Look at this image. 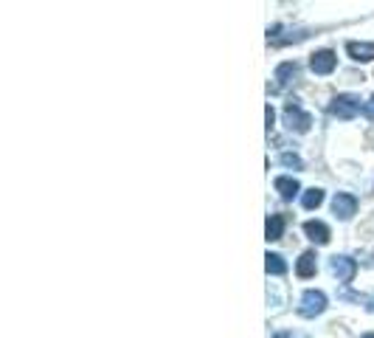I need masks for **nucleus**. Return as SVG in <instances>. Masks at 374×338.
Listing matches in <instances>:
<instances>
[{"label":"nucleus","instance_id":"nucleus-1","mask_svg":"<svg viewBox=\"0 0 374 338\" xmlns=\"http://www.w3.org/2000/svg\"><path fill=\"white\" fill-rule=\"evenodd\" d=\"M360 110H363V107H360V99H357L354 93H340V96H335L332 104H329V116H335V119H340V121L354 119Z\"/></svg>","mask_w":374,"mask_h":338},{"label":"nucleus","instance_id":"nucleus-2","mask_svg":"<svg viewBox=\"0 0 374 338\" xmlns=\"http://www.w3.org/2000/svg\"><path fill=\"white\" fill-rule=\"evenodd\" d=\"M284 127H287L290 133H307V130L312 127V116H310L307 110H301V104L293 99V102H287V107H284Z\"/></svg>","mask_w":374,"mask_h":338},{"label":"nucleus","instance_id":"nucleus-3","mask_svg":"<svg viewBox=\"0 0 374 338\" xmlns=\"http://www.w3.org/2000/svg\"><path fill=\"white\" fill-rule=\"evenodd\" d=\"M326 310V296L321 293V290H304V296H301V302H298V313L304 316V318H315V316H321Z\"/></svg>","mask_w":374,"mask_h":338},{"label":"nucleus","instance_id":"nucleus-4","mask_svg":"<svg viewBox=\"0 0 374 338\" xmlns=\"http://www.w3.org/2000/svg\"><path fill=\"white\" fill-rule=\"evenodd\" d=\"M329 271H332V276H335L338 282L346 285V282L354 279V273H357V262H354L352 257H343V254L338 257V254H335V257L329 259Z\"/></svg>","mask_w":374,"mask_h":338},{"label":"nucleus","instance_id":"nucleus-5","mask_svg":"<svg viewBox=\"0 0 374 338\" xmlns=\"http://www.w3.org/2000/svg\"><path fill=\"white\" fill-rule=\"evenodd\" d=\"M332 212H335L338 220H352L357 215V198L349 195V192H338L332 198Z\"/></svg>","mask_w":374,"mask_h":338},{"label":"nucleus","instance_id":"nucleus-6","mask_svg":"<svg viewBox=\"0 0 374 338\" xmlns=\"http://www.w3.org/2000/svg\"><path fill=\"white\" fill-rule=\"evenodd\" d=\"M335 65H338V57H335V51H329V48L315 51V54L310 57V71H312V74H318V76L332 74V71H335Z\"/></svg>","mask_w":374,"mask_h":338},{"label":"nucleus","instance_id":"nucleus-7","mask_svg":"<svg viewBox=\"0 0 374 338\" xmlns=\"http://www.w3.org/2000/svg\"><path fill=\"white\" fill-rule=\"evenodd\" d=\"M304 234H307L312 243H318V245H326V243H329V226L321 223V220H307V223H304Z\"/></svg>","mask_w":374,"mask_h":338},{"label":"nucleus","instance_id":"nucleus-8","mask_svg":"<svg viewBox=\"0 0 374 338\" xmlns=\"http://www.w3.org/2000/svg\"><path fill=\"white\" fill-rule=\"evenodd\" d=\"M315 271H318V257H315V251H304V254L298 257V262H296V273H298L301 279H307V276H315Z\"/></svg>","mask_w":374,"mask_h":338},{"label":"nucleus","instance_id":"nucleus-9","mask_svg":"<svg viewBox=\"0 0 374 338\" xmlns=\"http://www.w3.org/2000/svg\"><path fill=\"white\" fill-rule=\"evenodd\" d=\"M346 54L354 62H371L374 60V43H349L346 46Z\"/></svg>","mask_w":374,"mask_h":338},{"label":"nucleus","instance_id":"nucleus-10","mask_svg":"<svg viewBox=\"0 0 374 338\" xmlns=\"http://www.w3.org/2000/svg\"><path fill=\"white\" fill-rule=\"evenodd\" d=\"M273 187H276V192H279L284 201H293V198L298 195V181H296V178L282 175V178H276V181H273Z\"/></svg>","mask_w":374,"mask_h":338},{"label":"nucleus","instance_id":"nucleus-11","mask_svg":"<svg viewBox=\"0 0 374 338\" xmlns=\"http://www.w3.org/2000/svg\"><path fill=\"white\" fill-rule=\"evenodd\" d=\"M296 76H298V65H296V62H282V65L276 68V82H279L282 88H287Z\"/></svg>","mask_w":374,"mask_h":338},{"label":"nucleus","instance_id":"nucleus-12","mask_svg":"<svg viewBox=\"0 0 374 338\" xmlns=\"http://www.w3.org/2000/svg\"><path fill=\"white\" fill-rule=\"evenodd\" d=\"M284 226H287V220L282 217V215H270L268 217V240H282V234H284Z\"/></svg>","mask_w":374,"mask_h":338},{"label":"nucleus","instance_id":"nucleus-13","mask_svg":"<svg viewBox=\"0 0 374 338\" xmlns=\"http://www.w3.org/2000/svg\"><path fill=\"white\" fill-rule=\"evenodd\" d=\"M321 203H324V189H307V192L301 195V206H304L307 212L318 209Z\"/></svg>","mask_w":374,"mask_h":338},{"label":"nucleus","instance_id":"nucleus-14","mask_svg":"<svg viewBox=\"0 0 374 338\" xmlns=\"http://www.w3.org/2000/svg\"><path fill=\"white\" fill-rule=\"evenodd\" d=\"M265 259H268V262H265L268 273H273V276H282V273H287V262H284L279 254H268Z\"/></svg>","mask_w":374,"mask_h":338},{"label":"nucleus","instance_id":"nucleus-15","mask_svg":"<svg viewBox=\"0 0 374 338\" xmlns=\"http://www.w3.org/2000/svg\"><path fill=\"white\" fill-rule=\"evenodd\" d=\"M284 166H293V169H301L304 163H301V158L296 155V152H282V158H279Z\"/></svg>","mask_w":374,"mask_h":338},{"label":"nucleus","instance_id":"nucleus-16","mask_svg":"<svg viewBox=\"0 0 374 338\" xmlns=\"http://www.w3.org/2000/svg\"><path fill=\"white\" fill-rule=\"evenodd\" d=\"M363 116H366L368 121H374V96H371V99L363 104Z\"/></svg>","mask_w":374,"mask_h":338},{"label":"nucleus","instance_id":"nucleus-17","mask_svg":"<svg viewBox=\"0 0 374 338\" xmlns=\"http://www.w3.org/2000/svg\"><path fill=\"white\" fill-rule=\"evenodd\" d=\"M363 338H374V332H366V335H363Z\"/></svg>","mask_w":374,"mask_h":338}]
</instances>
